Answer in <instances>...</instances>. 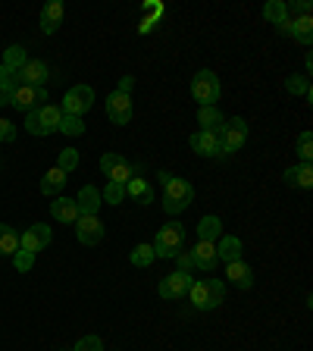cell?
Listing matches in <instances>:
<instances>
[{
	"label": "cell",
	"mask_w": 313,
	"mask_h": 351,
	"mask_svg": "<svg viewBox=\"0 0 313 351\" xmlns=\"http://www.w3.org/2000/svg\"><path fill=\"white\" fill-rule=\"evenodd\" d=\"M188 298L197 311H216L226 298V282L223 279H201V282H191Z\"/></svg>",
	"instance_id": "cell-1"
},
{
	"label": "cell",
	"mask_w": 313,
	"mask_h": 351,
	"mask_svg": "<svg viewBox=\"0 0 313 351\" xmlns=\"http://www.w3.org/2000/svg\"><path fill=\"white\" fill-rule=\"evenodd\" d=\"M182 245H185V226L179 223V219H169L166 226H160L157 239L151 241L153 254L163 257V261H169V257L179 254V251H182Z\"/></svg>",
	"instance_id": "cell-2"
},
{
	"label": "cell",
	"mask_w": 313,
	"mask_h": 351,
	"mask_svg": "<svg viewBox=\"0 0 313 351\" xmlns=\"http://www.w3.org/2000/svg\"><path fill=\"white\" fill-rule=\"evenodd\" d=\"M195 201V185L188 182V179H179V176H173L166 185H163V210L169 213V217H175V213H182L185 207Z\"/></svg>",
	"instance_id": "cell-3"
},
{
	"label": "cell",
	"mask_w": 313,
	"mask_h": 351,
	"mask_svg": "<svg viewBox=\"0 0 313 351\" xmlns=\"http://www.w3.org/2000/svg\"><path fill=\"white\" fill-rule=\"evenodd\" d=\"M219 95H223V85H219V75L213 69H201V73L191 79V97H195L201 107H216Z\"/></svg>",
	"instance_id": "cell-4"
},
{
	"label": "cell",
	"mask_w": 313,
	"mask_h": 351,
	"mask_svg": "<svg viewBox=\"0 0 313 351\" xmlns=\"http://www.w3.org/2000/svg\"><path fill=\"white\" fill-rule=\"evenodd\" d=\"M60 119H63V110L53 107V104H44V107L25 113V129L32 135H51V132L60 129Z\"/></svg>",
	"instance_id": "cell-5"
},
{
	"label": "cell",
	"mask_w": 313,
	"mask_h": 351,
	"mask_svg": "<svg viewBox=\"0 0 313 351\" xmlns=\"http://www.w3.org/2000/svg\"><path fill=\"white\" fill-rule=\"evenodd\" d=\"M95 107V88L91 85H75V88H69L66 91V97H63V113L66 117H85L88 110Z\"/></svg>",
	"instance_id": "cell-6"
},
{
	"label": "cell",
	"mask_w": 313,
	"mask_h": 351,
	"mask_svg": "<svg viewBox=\"0 0 313 351\" xmlns=\"http://www.w3.org/2000/svg\"><path fill=\"white\" fill-rule=\"evenodd\" d=\"M219 141H223V154H235L245 141H248V123L245 117H232L226 119L223 132H219Z\"/></svg>",
	"instance_id": "cell-7"
},
{
	"label": "cell",
	"mask_w": 313,
	"mask_h": 351,
	"mask_svg": "<svg viewBox=\"0 0 313 351\" xmlns=\"http://www.w3.org/2000/svg\"><path fill=\"white\" fill-rule=\"evenodd\" d=\"M101 173L107 176L110 182L125 185L132 176H135V167L125 160L123 154H103V157H101Z\"/></svg>",
	"instance_id": "cell-8"
},
{
	"label": "cell",
	"mask_w": 313,
	"mask_h": 351,
	"mask_svg": "<svg viewBox=\"0 0 313 351\" xmlns=\"http://www.w3.org/2000/svg\"><path fill=\"white\" fill-rule=\"evenodd\" d=\"M47 104V91L44 88H32V85H19L10 95V107H16V110H22V113H32V110H38V107H44Z\"/></svg>",
	"instance_id": "cell-9"
},
{
	"label": "cell",
	"mask_w": 313,
	"mask_h": 351,
	"mask_svg": "<svg viewBox=\"0 0 313 351\" xmlns=\"http://www.w3.org/2000/svg\"><path fill=\"white\" fill-rule=\"evenodd\" d=\"M51 239H53L51 226H44V223H35V226H29L25 232L19 235V251L38 254V251H44L47 245H51Z\"/></svg>",
	"instance_id": "cell-10"
},
{
	"label": "cell",
	"mask_w": 313,
	"mask_h": 351,
	"mask_svg": "<svg viewBox=\"0 0 313 351\" xmlns=\"http://www.w3.org/2000/svg\"><path fill=\"white\" fill-rule=\"evenodd\" d=\"M191 289V273H182V270H173L169 276L160 279V298L173 301V298H185Z\"/></svg>",
	"instance_id": "cell-11"
},
{
	"label": "cell",
	"mask_w": 313,
	"mask_h": 351,
	"mask_svg": "<svg viewBox=\"0 0 313 351\" xmlns=\"http://www.w3.org/2000/svg\"><path fill=\"white\" fill-rule=\"evenodd\" d=\"M107 119L113 125H125L132 119V95H123V91H113L107 97Z\"/></svg>",
	"instance_id": "cell-12"
},
{
	"label": "cell",
	"mask_w": 313,
	"mask_h": 351,
	"mask_svg": "<svg viewBox=\"0 0 313 351\" xmlns=\"http://www.w3.org/2000/svg\"><path fill=\"white\" fill-rule=\"evenodd\" d=\"M188 145L197 157H219V154H223V141H219V135H210V132H201V129L188 138Z\"/></svg>",
	"instance_id": "cell-13"
},
{
	"label": "cell",
	"mask_w": 313,
	"mask_h": 351,
	"mask_svg": "<svg viewBox=\"0 0 313 351\" xmlns=\"http://www.w3.org/2000/svg\"><path fill=\"white\" fill-rule=\"evenodd\" d=\"M75 235H79L82 245H97V241H103L101 217H79L75 219Z\"/></svg>",
	"instance_id": "cell-14"
},
{
	"label": "cell",
	"mask_w": 313,
	"mask_h": 351,
	"mask_svg": "<svg viewBox=\"0 0 313 351\" xmlns=\"http://www.w3.org/2000/svg\"><path fill=\"white\" fill-rule=\"evenodd\" d=\"M191 261H195L197 270L213 273V270H216V263H219V257H216V241H197L195 251H191Z\"/></svg>",
	"instance_id": "cell-15"
},
{
	"label": "cell",
	"mask_w": 313,
	"mask_h": 351,
	"mask_svg": "<svg viewBox=\"0 0 313 351\" xmlns=\"http://www.w3.org/2000/svg\"><path fill=\"white\" fill-rule=\"evenodd\" d=\"M279 32H282V35H292L295 41H301V44H310L313 41V19H310V16H301V19H285L282 25H279Z\"/></svg>",
	"instance_id": "cell-16"
},
{
	"label": "cell",
	"mask_w": 313,
	"mask_h": 351,
	"mask_svg": "<svg viewBox=\"0 0 313 351\" xmlns=\"http://www.w3.org/2000/svg\"><path fill=\"white\" fill-rule=\"evenodd\" d=\"M75 204H79V217H97V210H101V204H103L101 189L85 185V189L79 191V197H75Z\"/></svg>",
	"instance_id": "cell-17"
},
{
	"label": "cell",
	"mask_w": 313,
	"mask_h": 351,
	"mask_svg": "<svg viewBox=\"0 0 313 351\" xmlns=\"http://www.w3.org/2000/svg\"><path fill=\"white\" fill-rule=\"evenodd\" d=\"M44 79H47V63H44V60H29V63L19 69V85L44 88Z\"/></svg>",
	"instance_id": "cell-18"
},
{
	"label": "cell",
	"mask_w": 313,
	"mask_h": 351,
	"mask_svg": "<svg viewBox=\"0 0 313 351\" xmlns=\"http://www.w3.org/2000/svg\"><path fill=\"white\" fill-rule=\"evenodd\" d=\"M51 217L60 219V223H73L75 226V219H79V204H75V197H53L51 201Z\"/></svg>",
	"instance_id": "cell-19"
},
{
	"label": "cell",
	"mask_w": 313,
	"mask_h": 351,
	"mask_svg": "<svg viewBox=\"0 0 313 351\" xmlns=\"http://www.w3.org/2000/svg\"><path fill=\"white\" fill-rule=\"evenodd\" d=\"M197 125H201V132L219 135V132H223V125H226V117L219 113V107H201V110H197Z\"/></svg>",
	"instance_id": "cell-20"
},
{
	"label": "cell",
	"mask_w": 313,
	"mask_h": 351,
	"mask_svg": "<svg viewBox=\"0 0 313 351\" xmlns=\"http://www.w3.org/2000/svg\"><path fill=\"white\" fill-rule=\"evenodd\" d=\"M63 13H66V10H63V3H60V0H51V3L41 10V32H44V35H53V32L63 25Z\"/></svg>",
	"instance_id": "cell-21"
},
{
	"label": "cell",
	"mask_w": 313,
	"mask_h": 351,
	"mask_svg": "<svg viewBox=\"0 0 313 351\" xmlns=\"http://www.w3.org/2000/svg\"><path fill=\"white\" fill-rule=\"evenodd\" d=\"M241 251H245V245H241L238 235H223V239L216 241V257L226 263L241 261Z\"/></svg>",
	"instance_id": "cell-22"
},
{
	"label": "cell",
	"mask_w": 313,
	"mask_h": 351,
	"mask_svg": "<svg viewBox=\"0 0 313 351\" xmlns=\"http://www.w3.org/2000/svg\"><path fill=\"white\" fill-rule=\"evenodd\" d=\"M285 185H292V189H310V185H313V167H310V163L288 167V169H285Z\"/></svg>",
	"instance_id": "cell-23"
},
{
	"label": "cell",
	"mask_w": 313,
	"mask_h": 351,
	"mask_svg": "<svg viewBox=\"0 0 313 351\" xmlns=\"http://www.w3.org/2000/svg\"><path fill=\"white\" fill-rule=\"evenodd\" d=\"M66 189V173L63 169H47L44 173V179H41V195H47V197H60V191Z\"/></svg>",
	"instance_id": "cell-24"
},
{
	"label": "cell",
	"mask_w": 313,
	"mask_h": 351,
	"mask_svg": "<svg viewBox=\"0 0 313 351\" xmlns=\"http://www.w3.org/2000/svg\"><path fill=\"white\" fill-rule=\"evenodd\" d=\"M226 276L232 279L238 289H251L254 285V273H251V267L245 261H235V263H226Z\"/></svg>",
	"instance_id": "cell-25"
},
{
	"label": "cell",
	"mask_w": 313,
	"mask_h": 351,
	"mask_svg": "<svg viewBox=\"0 0 313 351\" xmlns=\"http://www.w3.org/2000/svg\"><path fill=\"white\" fill-rule=\"evenodd\" d=\"M125 195H132L135 201H141V204H151L153 201V191H151V185L145 182V176H132L129 182H125Z\"/></svg>",
	"instance_id": "cell-26"
},
{
	"label": "cell",
	"mask_w": 313,
	"mask_h": 351,
	"mask_svg": "<svg viewBox=\"0 0 313 351\" xmlns=\"http://www.w3.org/2000/svg\"><path fill=\"white\" fill-rule=\"evenodd\" d=\"M25 63H29V53H25V47H22V44H10L7 51H3V63H0V66H7V69L19 73Z\"/></svg>",
	"instance_id": "cell-27"
},
{
	"label": "cell",
	"mask_w": 313,
	"mask_h": 351,
	"mask_svg": "<svg viewBox=\"0 0 313 351\" xmlns=\"http://www.w3.org/2000/svg\"><path fill=\"white\" fill-rule=\"evenodd\" d=\"M19 251V232L7 223H0V254L3 257H13Z\"/></svg>",
	"instance_id": "cell-28"
},
{
	"label": "cell",
	"mask_w": 313,
	"mask_h": 351,
	"mask_svg": "<svg viewBox=\"0 0 313 351\" xmlns=\"http://www.w3.org/2000/svg\"><path fill=\"white\" fill-rule=\"evenodd\" d=\"M219 229H223L219 217H204L197 223V241H219Z\"/></svg>",
	"instance_id": "cell-29"
},
{
	"label": "cell",
	"mask_w": 313,
	"mask_h": 351,
	"mask_svg": "<svg viewBox=\"0 0 313 351\" xmlns=\"http://www.w3.org/2000/svg\"><path fill=\"white\" fill-rule=\"evenodd\" d=\"M263 19L270 22V25H282L288 19V10H285V0H270L266 7H263Z\"/></svg>",
	"instance_id": "cell-30"
},
{
	"label": "cell",
	"mask_w": 313,
	"mask_h": 351,
	"mask_svg": "<svg viewBox=\"0 0 313 351\" xmlns=\"http://www.w3.org/2000/svg\"><path fill=\"white\" fill-rule=\"evenodd\" d=\"M129 261H132V267H151V263L157 261V254H153L151 245H135L132 254H129Z\"/></svg>",
	"instance_id": "cell-31"
},
{
	"label": "cell",
	"mask_w": 313,
	"mask_h": 351,
	"mask_svg": "<svg viewBox=\"0 0 313 351\" xmlns=\"http://www.w3.org/2000/svg\"><path fill=\"white\" fill-rule=\"evenodd\" d=\"M57 132L79 138V135H85V123H82L79 117H66V113H63V119H60V129H57Z\"/></svg>",
	"instance_id": "cell-32"
},
{
	"label": "cell",
	"mask_w": 313,
	"mask_h": 351,
	"mask_svg": "<svg viewBox=\"0 0 313 351\" xmlns=\"http://www.w3.org/2000/svg\"><path fill=\"white\" fill-rule=\"evenodd\" d=\"M16 88H19V73H13V69H7V66H0V91L3 95H13Z\"/></svg>",
	"instance_id": "cell-33"
},
{
	"label": "cell",
	"mask_w": 313,
	"mask_h": 351,
	"mask_svg": "<svg viewBox=\"0 0 313 351\" xmlns=\"http://www.w3.org/2000/svg\"><path fill=\"white\" fill-rule=\"evenodd\" d=\"M75 167H79V151H75V147H66V151H60L57 169H63V173L69 176V173H73Z\"/></svg>",
	"instance_id": "cell-34"
},
{
	"label": "cell",
	"mask_w": 313,
	"mask_h": 351,
	"mask_svg": "<svg viewBox=\"0 0 313 351\" xmlns=\"http://www.w3.org/2000/svg\"><path fill=\"white\" fill-rule=\"evenodd\" d=\"M285 88H288L292 95L310 97V82H307V75H288V79H285Z\"/></svg>",
	"instance_id": "cell-35"
},
{
	"label": "cell",
	"mask_w": 313,
	"mask_h": 351,
	"mask_svg": "<svg viewBox=\"0 0 313 351\" xmlns=\"http://www.w3.org/2000/svg\"><path fill=\"white\" fill-rule=\"evenodd\" d=\"M298 157H301V163L313 160V135L310 132H301L298 135Z\"/></svg>",
	"instance_id": "cell-36"
},
{
	"label": "cell",
	"mask_w": 313,
	"mask_h": 351,
	"mask_svg": "<svg viewBox=\"0 0 313 351\" xmlns=\"http://www.w3.org/2000/svg\"><path fill=\"white\" fill-rule=\"evenodd\" d=\"M101 197L107 201V204H119L125 197V185H119V182H107V189L101 191Z\"/></svg>",
	"instance_id": "cell-37"
},
{
	"label": "cell",
	"mask_w": 313,
	"mask_h": 351,
	"mask_svg": "<svg viewBox=\"0 0 313 351\" xmlns=\"http://www.w3.org/2000/svg\"><path fill=\"white\" fill-rule=\"evenodd\" d=\"M13 263H16V270H19V273H29L32 267H35V254H29V251H16Z\"/></svg>",
	"instance_id": "cell-38"
},
{
	"label": "cell",
	"mask_w": 313,
	"mask_h": 351,
	"mask_svg": "<svg viewBox=\"0 0 313 351\" xmlns=\"http://www.w3.org/2000/svg\"><path fill=\"white\" fill-rule=\"evenodd\" d=\"M288 10V19H301V16H310V3L307 0H298V3H285Z\"/></svg>",
	"instance_id": "cell-39"
},
{
	"label": "cell",
	"mask_w": 313,
	"mask_h": 351,
	"mask_svg": "<svg viewBox=\"0 0 313 351\" xmlns=\"http://www.w3.org/2000/svg\"><path fill=\"white\" fill-rule=\"evenodd\" d=\"M73 351H103V345L97 336H85V339H79V345Z\"/></svg>",
	"instance_id": "cell-40"
},
{
	"label": "cell",
	"mask_w": 313,
	"mask_h": 351,
	"mask_svg": "<svg viewBox=\"0 0 313 351\" xmlns=\"http://www.w3.org/2000/svg\"><path fill=\"white\" fill-rule=\"evenodd\" d=\"M175 261H179V270H182V273H191V270H195L191 251H179V254H175Z\"/></svg>",
	"instance_id": "cell-41"
},
{
	"label": "cell",
	"mask_w": 313,
	"mask_h": 351,
	"mask_svg": "<svg viewBox=\"0 0 313 351\" xmlns=\"http://www.w3.org/2000/svg\"><path fill=\"white\" fill-rule=\"evenodd\" d=\"M16 138V125L10 119H0V141H13Z\"/></svg>",
	"instance_id": "cell-42"
},
{
	"label": "cell",
	"mask_w": 313,
	"mask_h": 351,
	"mask_svg": "<svg viewBox=\"0 0 313 351\" xmlns=\"http://www.w3.org/2000/svg\"><path fill=\"white\" fill-rule=\"evenodd\" d=\"M132 88H135V75H123L116 91H123V95H132Z\"/></svg>",
	"instance_id": "cell-43"
},
{
	"label": "cell",
	"mask_w": 313,
	"mask_h": 351,
	"mask_svg": "<svg viewBox=\"0 0 313 351\" xmlns=\"http://www.w3.org/2000/svg\"><path fill=\"white\" fill-rule=\"evenodd\" d=\"M7 104H10V97L3 95V91H0V107H7Z\"/></svg>",
	"instance_id": "cell-44"
}]
</instances>
